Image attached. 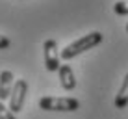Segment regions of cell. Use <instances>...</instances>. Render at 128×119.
Listing matches in <instances>:
<instances>
[{"label":"cell","mask_w":128,"mask_h":119,"mask_svg":"<svg viewBox=\"0 0 128 119\" xmlns=\"http://www.w3.org/2000/svg\"><path fill=\"white\" fill-rule=\"evenodd\" d=\"M102 43V34L100 32H91L87 36H84L76 41H72L70 45H67L61 50V60H72L74 56L82 54V52L89 50V48H95L96 45Z\"/></svg>","instance_id":"6da1fadb"},{"label":"cell","mask_w":128,"mask_h":119,"mask_svg":"<svg viewBox=\"0 0 128 119\" xmlns=\"http://www.w3.org/2000/svg\"><path fill=\"white\" fill-rule=\"evenodd\" d=\"M113 11L117 15H128V0H121L113 6Z\"/></svg>","instance_id":"ba28073f"},{"label":"cell","mask_w":128,"mask_h":119,"mask_svg":"<svg viewBox=\"0 0 128 119\" xmlns=\"http://www.w3.org/2000/svg\"><path fill=\"white\" fill-rule=\"evenodd\" d=\"M128 106V73L124 74V78H122V84H121V89H119V93L115 97V108L122 110Z\"/></svg>","instance_id":"52a82bcc"},{"label":"cell","mask_w":128,"mask_h":119,"mask_svg":"<svg viewBox=\"0 0 128 119\" xmlns=\"http://www.w3.org/2000/svg\"><path fill=\"white\" fill-rule=\"evenodd\" d=\"M0 119H15V113L8 106H4V102H0Z\"/></svg>","instance_id":"9c48e42d"},{"label":"cell","mask_w":128,"mask_h":119,"mask_svg":"<svg viewBox=\"0 0 128 119\" xmlns=\"http://www.w3.org/2000/svg\"><path fill=\"white\" fill-rule=\"evenodd\" d=\"M26 95H28V82L24 78H19L15 80V86H13V91L10 95V108L13 113H19L24 106V100H26Z\"/></svg>","instance_id":"3957f363"},{"label":"cell","mask_w":128,"mask_h":119,"mask_svg":"<svg viewBox=\"0 0 128 119\" xmlns=\"http://www.w3.org/2000/svg\"><path fill=\"white\" fill-rule=\"evenodd\" d=\"M10 47H11V41H10L6 36H2V34H0V50H6V48H10Z\"/></svg>","instance_id":"30bf717a"},{"label":"cell","mask_w":128,"mask_h":119,"mask_svg":"<svg viewBox=\"0 0 128 119\" xmlns=\"http://www.w3.org/2000/svg\"><path fill=\"white\" fill-rule=\"evenodd\" d=\"M13 73L11 71H2L0 73V102H4L6 99H10L11 91H13V86H15V82H13Z\"/></svg>","instance_id":"8992f818"},{"label":"cell","mask_w":128,"mask_h":119,"mask_svg":"<svg viewBox=\"0 0 128 119\" xmlns=\"http://www.w3.org/2000/svg\"><path fill=\"white\" fill-rule=\"evenodd\" d=\"M39 108L45 112H76L80 102L74 97H43L39 99Z\"/></svg>","instance_id":"7a4b0ae2"},{"label":"cell","mask_w":128,"mask_h":119,"mask_svg":"<svg viewBox=\"0 0 128 119\" xmlns=\"http://www.w3.org/2000/svg\"><path fill=\"white\" fill-rule=\"evenodd\" d=\"M60 84H61V87H63L65 91H72L74 87H76V78H74V73H72V69H70V65L67 63H63L60 67Z\"/></svg>","instance_id":"5b68a950"},{"label":"cell","mask_w":128,"mask_h":119,"mask_svg":"<svg viewBox=\"0 0 128 119\" xmlns=\"http://www.w3.org/2000/svg\"><path fill=\"white\" fill-rule=\"evenodd\" d=\"M43 58H45L46 71H60L61 54L58 52V43H56L54 39H46V41L43 43Z\"/></svg>","instance_id":"277c9868"},{"label":"cell","mask_w":128,"mask_h":119,"mask_svg":"<svg viewBox=\"0 0 128 119\" xmlns=\"http://www.w3.org/2000/svg\"><path fill=\"white\" fill-rule=\"evenodd\" d=\"M126 32H128V24H126Z\"/></svg>","instance_id":"8fae6325"}]
</instances>
